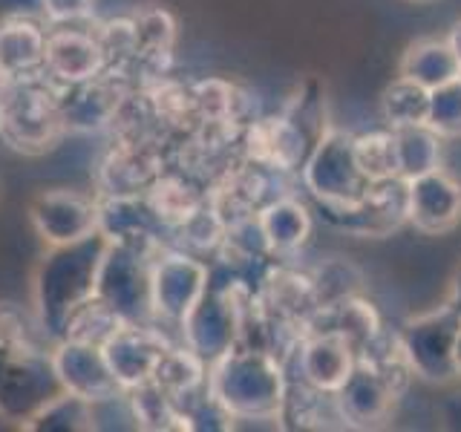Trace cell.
<instances>
[{"mask_svg":"<svg viewBox=\"0 0 461 432\" xmlns=\"http://www.w3.org/2000/svg\"><path fill=\"white\" fill-rule=\"evenodd\" d=\"M208 395L230 418V429L240 421H271L280 424L285 403L288 374L285 364L266 349L234 346L208 366Z\"/></svg>","mask_w":461,"mask_h":432,"instance_id":"obj_1","label":"cell"},{"mask_svg":"<svg viewBox=\"0 0 461 432\" xmlns=\"http://www.w3.org/2000/svg\"><path fill=\"white\" fill-rule=\"evenodd\" d=\"M107 239L93 234L81 242L52 248L38 268L35 277V309L38 323L50 335V340H61L69 314L84 300L95 297L98 266L104 256Z\"/></svg>","mask_w":461,"mask_h":432,"instance_id":"obj_2","label":"cell"},{"mask_svg":"<svg viewBox=\"0 0 461 432\" xmlns=\"http://www.w3.org/2000/svg\"><path fill=\"white\" fill-rule=\"evenodd\" d=\"M67 136L58 86L47 76L18 78L0 98V141L23 156H43Z\"/></svg>","mask_w":461,"mask_h":432,"instance_id":"obj_3","label":"cell"},{"mask_svg":"<svg viewBox=\"0 0 461 432\" xmlns=\"http://www.w3.org/2000/svg\"><path fill=\"white\" fill-rule=\"evenodd\" d=\"M297 173L303 187L326 208L352 205L372 184L357 165L355 136L331 124H326L323 133L314 139L306 162Z\"/></svg>","mask_w":461,"mask_h":432,"instance_id":"obj_4","label":"cell"},{"mask_svg":"<svg viewBox=\"0 0 461 432\" xmlns=\"http://www.w3.org/2000/svg\"><path fill=\"white\" fill-rule=\"evenodd\" d=\"M170 165L173 139H110L93 167V196H141Z\"/></svg>","mask_w":461,"mask_h":432,"instance_id":"obj_5","label":"cell"},{"mask_svg":"<svg viewBox=\"0 0 461 432\" xmlns=\"http://www.w3.org/2000/svg\"><path fill=\"white\" fill-rule=\"evenodd\" d=\"M61 392L50 352L0 340V415L26 424Z\"/></svg>","mask_w":461,"mask_h":432,"instance_id":"obj_6","label":"cell"},{"mask_svg":"<svg viewBox=\"0 0 461 432\" xmlns=\"http://www.w3.org/2000/svg\"><path fill=\"white\" fill-rule=\"evenodd\" d=\"M461 331V317L441 302L438 309L424 311L403 323L398 331L401 352L407 357L415 378L427 383L456 381V340Z\"/></svg>","mask_w":461,"mask_h":432,"instance_id":"obj_7","label":"cell"},{"mask_svg":"<svg viewBox=\"0 0 461 432\" xmlns=\"http://www.w3.org/2000/svg\"><path fill=\"white\" fill-rule=\"evenodd\" d=\"M211 263L167 245L150 263V314L156 326H176L208 292Z\"/></svg>","mask_w":461,"mask_h":432,"instance_id":"obj_8","label":"cell"},{"mask_svg":"<svg viewBox=\"0 0 461 432\" xmlns=\"http://www.w3.org/2000/svg\"><path fill=\"white\" fill-rule=\"evenodd\" d=\"M150 263L153 256L127 245L107 242L98 266L95 297L127 323H153L150 314Z\"/></svg>","mask_w":461,"mask_h":432,"instance_id":"obj_9","label":"cell"},{"mask_svg":"<svg viewBox=\"0 0 461 432\" xmlns=\"http://www.w3.org/2000/svg\"><path fill=\"white\" fill-rule=\"evenodd\" d=\"M136 90V84L119 72H98L81 84L58 86V104L67 124V133H101L110 130L113 115L122 101Z\"/></svg>","mask_w":461,"mask_h":432,"instance_id":"obj_10","label":"cell"},{"mask_svg":"<svg viewBox=\"0 0 461 432\" xmlns=\"http://www.w3.org/2000/svg\"><path fill=\"white\" fill-rule=\"evenodd\" d=\"M323 208V220L355 237H386L407 222V179L372 182L369 191L352 205Z\"/></svg>","mask_w":461,"mask_h":432,"instance_id":"obj_11","label":"cell"},{"mask_svg":"<svg viewBox=\"0 0 461 432\" xmlns=\"http://www.w3.org/2000/svg\"><path fill=\"white\" fill-rule=\"evenodd\" d=\"M314 144V136L306 133L300 119L294 115H259L242 130L240 153L254 165H263L280 173H297L300 165Z\"/></svg>","mask_w":461,"mask_h":432,"instance_id":"obj_12","label":"cell"},{"mask_svg":"<svg viewBox=\"0 0 461 432\" xmlns=\"http://www.w3.org/2000/svg\"><path fill=\"white\" fill-rule=\"evenodd\" d=\"M29 222L50 248L81 242L98 234V199L81 191H67V187L47 191L35 196L29 208Z\"/></svg>","mask_w":461,"mask_h":432,"instance_id":"obj_13","label":"cell"},{"mask_svg":"<svg viewBox=\"0 0 461 432\" xmlns=\"http://www.w3.org/2000/svg\"><path fill=\"white\" fill-rule=\"evenodd\" d=\"M170 338L162 326L156 323H124L115 335L101 346L107 357V366L119 386L133 389L153 381V372L162 355L170 349Z\"/></svg>","mask_w":461,"mask_h":432,"instance_id":"obj_14","label":"cell"},{"mask_svg":"<svg viewBox=\"0 0 461 432\" xmlns=\"http://www.w3.org/2000/svg\"><path fill=\"white\" fill-rule=\"evenodd\" d=\"M50 364L64 392L78 395L90 403L107 400L124 392L119 381L113 378L101 346L69 340V338L55 340L50 349Z\"/></svg>","mask_w":461,"mask_h":432,"instance_id":"obj_15","label":"cell"},{"mask_svg":"<svg viewBox=\"0 0 461 432\" xmlns=\"http://www.w3.org/2000/svg\"><path fill=\"white\" fill-rule=\"evenodd\" d=\"M107 69L93 26H50L43 47V76L55 86L81 84Z\"/></svg>","mask_w":461,"mask_h":432,"instance_id":"obj_16","label":"cell"},{"mask_svg":"<svg viewBox=\"0 0 461 432\" xmlns=\"http://www.w3.org/2000/svg\"><path fill=\"white\" fill-rule=\"evenodd\" d=\"M288 364H294L292 378L321 389V392H338L357 364V352L335 328H314L300 340Z\"/></svg>","mask_w":461,"mask_h":432,"instance_id":"obj_17","label":"cell"},{"mask_svg":"<svg viewBox=\"0 0 461 432\" xmlns=\"http://www.w3.org/2000/svg\"><path fill=\"white\" fill-rule=\"evenodd\" d=\"M407 222L438 237L461 222V182L444 167L407 182Z\"/></svg>","mask_w":461,"mask_h":432,"instance_id":"obj_18","label":"cell"},{"mask_svg":"<svg viewBox=\"0 0 461 432\" xmlns=\"http://www.w3.org/2000/svg\"><path fill=\"white\" fill-rule=\"evenodd\" d=\"M335 398H338L346 427L369 429V427H381L393 418L401 392L378 369L364 364V360H357L352 374L335 392Z\"/></svg>","mask_w":461,"mask_h":432,"instance_id":"obj_19","label":"cell"},{"mask_svg":"<svg viewBox=\"0 0 461 432\" xmlns=\"http://www.w3.org/2000/svg\"><path fill=\"white\" fill-rule=\"evenodd\" d=\"M144 199H148V205L153 208L156 220L162 222L167 228V234L173 237V230L182 228L194 213L205 208L208 187L196 176H191V173H185L182 167L170 165L162 176L148 187Z\"/></svg>","mask_w":461,"mask_h":432,"instance_id":"obj_20","label":"cell"},{"mask_svg":"<svg viewBox=\"0 0 461 432\" xmlns=\"http://www.w3.org/2000/svg\"><path fill=\"white\" fill-rule=\"evenodd\" d=\"M274 259H292L312 237V213L294 194H283L257 211Z\"/></svg>","mask_w":461,"mask_h":432,"instance_id":"obj_21","label":"cell"},{"mask_svg":"<svg viewBox=\"0 0 461 432\" xmlns=\"http://www.w3.org/2000/svg\"><path fill=\"white\" fill-rule=\"evenodd\" d=\"M47 29L41 18H9L0 26V64L14 78L43 76Z\"/></svg>","mask_w":461,"mask_h":432,"instance_id":"obj_22","label":"cell"},{"mask_svg":"<svg viewBox=\"0 0 461 432\" xmlns=\"http://www.w3.org/2000/svg\"><path fill=\"white\" fill-rule=\"evenodd\" d=\"M398 76L421 84L424 90H438L444 84H453L461 78V61L456 58L450 40L447 38H421L407 47Z\"/></svg>","mask_w":461,"mask_h":432,"instance_id":"obj_23","label":"cell"},{"mask_svg":"<svg viewBox=\"0 0 461 432\" xmlns=\"http://www.w3.org/2000/svg\"><path fill=\"white\" fill-rule=\"evenodd\" d=\"M205 381H208V364L196 352L187 349L185 343L170 346L153 372V383L162 389V392H167L179 407L187 398L202 392Z\"/></svg>","mask_w":461,"mask_h":432,"instance_id":"obj_24","label":"cell"},{"mask_svg":"<svg viewBox=\"0 0 461 432\" xmlns=\"http://www.w3.org/2000/svg\"><path fill=\"white\" fill-rule=\"evenodd\" d=\"M395 133V150H398V176L401 179H418L424 173L441 167L444 156V139L427 124L401 127Z\"/></svg>","mask_w":461,"mask_h":432,"instance_id":"obj_25","label":"cell"},{"mask_svg":"<svg viewBox=\"0 0 461 432\" xmlns=\"http://www.w3.org/2000/svg\"><path fill=\"white\" fill-rule=\"evenodd\" d=\"M381 115L389 130L427 124L429 115V90L410 78H395L381 95Z\"/></svg>","mask_w":461,"mask_h":432,"instance_id":"obj_26","label":"cell"},{"mask_svg":"<svg viewBox=\"0 0 461 432\" xmlns=\"http://www.w3.org/2000/svg\"><path fill=\"white\" fill-rule=\"evenodd\" d=\"M127 320H122L101 297L84 300L81 306L69 314V320L64 326V338L69 340H81V343H93V346H104L115 331H119Z\"/></svg>","mask_w":461,"mask_h":432,"instance_id":"obj_27","label":"cell"},{"mask_svg":"<svg viewBox=\"0 0 461 432\" xmlns=\"http://www.w3.org/2000/svg\"><path fill=\"white\" fill-rule=\"evenodd\" d=\"M309 277H312L317 309H329L346 297L360 294V283H364L360 271L349 259H340V256L326 259V263H321L314 271H309Z\"/></svg>","mask_w":461,"mask_h":432,"instance_id":"obj_28","label":"cell"},{"mask_svg":"<svg viewBox=\"0 0 461 432\" xmlns=\"http://www.w3.org/2000/svg\"><path fill=\"white\" fill-rule=\"evenodd\" d=\"M355 156L369 182L398 179V150L393 130H372V133L355 136Z\"/></svg>","mask_w":461,"mask_h":432,"instance_id":"obj_29","label":"cell"},{"mask_svg":"<svg viewBox=\"0 0 461 432\" xmlns=\"http://www.w3.org/2000/svg\"><path fill=\"white\" fill-rule=\"evenodd\" d=\"M427 127L436 130L444 141L461 136V78L429 93Z\"/></svg>","mask_w":461,"mask_h":432,"instance_id":"obj_30","label":"cell"},{"mask_svg":"<svg viewBox=\"0 0 461 432\" xmlns=\"http://www.w3.org/2000/svg\"><path fill=\"white\" fill-rule=\"evenodd\" d=\"M95 14V0H41V18L47 26H81Z\"/></svg>","mask_w":461,"mask_h":432,"instance_id":"obj_31","label":"cell"},{"mask_svg":"<svg viewBox=\"0 0 461 432\" xmlns=\"http://www.w3.org/2000/svg\"><path fill=\"white\" fill-rule=\"evenodd\" d=\"M9 18H41V0H0V21Z\"/></svg>","mask_w":461,"mask_h":432,"instance_id":"obj_32","label":"cell"},{"mask_svg":"<svg viewBox=\"0 0 461 432\" xmlns=\"http://www.w3.org/2000/svg\"><path fill=\"white\" fill-rule=\"evenodd\" d=\"M444 302H450V309L461 317V263H458L453 280H450V297H447Z\"/></svg>","mask_w":461,"mask_h":432,"instance_id":"obj_33","label":"cell"},{"mask_svg":"<svg viewBox=\"0 0 461 432\" xmlns=\"http://www.w3.org/2000/svg\"><path fill=\"white\" fill-rule=\"evenodd\" d=\"M447 40H450V47H453L456 58L461 61V21H456V23H453V29H450V32H447Z\"/></svg>","mask_w":461,"mask_h":432,"instance_id":"obj_34","label":"cell"},{"mask_svg":"<svg viewBox=\"0 0 461 432\" xmlns=\"http://www.w3.org/2000/svg\"><path fill=\"white\" fill-rule=\"evenodd\" d=\"M14 81H18V78H14L12 72H9L4 64H0V98H4V95L9 93V86H12Z\"/></svg>","mask_w":461,"mask_h":432,"instance_id":"obj_35","label":"cell"},{"mask_svg":"<svg viewBox=\"0 0 461 432\" xmlns=\"http://www.w3.org/2000/svg\"><path fill=\"white\" fill-rule=\"evenodd\" d=\"M456 374L461 378V331H458V340H456Z\"/></svg>","mask_w":461,"mask_h":432,"instance_id":"obj_36","label":"cell"},{"mask_svg":"<svg viewBox=\"0 0 461 432\" xmlns=\"http://www.w3.org/2000/svg\"><path fill=\"white\" fill-rule=\"evenodd\" d=\"M412 4H429V0H412Z\"/></svg>","mask_w":461,"mask_h":432,"instance_id":"obj_37","label":"cell"},{"mask_svg":"<svg viewBox=\"0 0 461 432\" xmlns=\"http://www.w3.org/2000/svg\"><path fill=\"white\" fill-rule=\"evenodd\" d=\"M0 191H4V182H0Z\"/></svg>","mask_w":461,"mask_h":432,"instance_id":"obj_38","label":"cell"},{"mask_svg":"<svg viewBox=\"0 0 461 432\" xmlns=\"http://www.w3.org/2000/svg\"><path fill=\"white\" fill-rule=\"evenodd\" d=\"M0 26H4V21H0Z\"/></svg>","mask_w":461,"mask_h":432,"instance_id":"obj_39","label":"cell"}]
</instances>
